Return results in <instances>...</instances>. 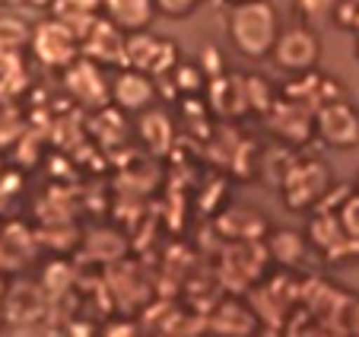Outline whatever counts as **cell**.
<instances>
[{"label":"cell","mask_w":359,"mask_h":337,"mask_svg":"<svg viewBox=\"0 0 359 337\" xmlns=\"http://www.w3.org/2000/svg\"><path fill=\"white\" fill-rule=\"evenodd\" d=\"M111 16L124 26H134V29H143L149 20H153V4L147 0H134V4H111Z\"/></svg>","instance_id":"7"},{"label":"cell","mask_w":359,"mask_h":337,"mask_svg":"<svg viewBox=\"0 0 359 337\" xmlns=\"http://www.w3.org/2000/svg\"><path fill=\"white\" fill-rule=\"evenodd\" d=\"M35 51L48 64H64L74 54V35L64 26H57V22H48V26H41L35 32Z\"/></svg>","instance_id":"5"},{"label":"cell","mask_w":359,"mask_h":337,"mask_svg":"<svg viewBox=\"0 0 359 337\" xmlns=\"http://www.w3.org/2000/svg\"><path fill=\"white\" fill-rule=\"evenodd\" d=\"M143 137H147L149 143L156 150H165L169 147V121H165V115H147V121H143Z\"/></svg>","instance_id":"9"},{"label":"cell","mask_w":359,"mask_h":337,"mask_svg":"<svg viewBox=\"0 0 359 337\" xmlns=\"http://www.w3.org/2000/svg\"><path fill=\"white\" fill-rule=\"evenodd\" d=\"M356 54H359V45H356Z\"/></svg>","instance_id":"14"},{"label":"cell","mask_w":359,"mask_h":337,"mask_svg":"<svg viewBox=\"0 0 359 337\" xmlns=\"http://www.w3.org/2000/svg\"><path fill=\"white\" fill-rule=\"evenodd\" d=\"M118 99L124 102V105H143V102L149 99V86L143 77H124L121 83H118Z\"/></svg>","instance_id":"8"},{"label":"cell","mask_w":359,"mask_h":337,"mask_svg":"<svg viewBox=\"0 0 359 337\" xmlns=\"http://www.w3.org/2000/svg\"><path fill=\"white\" fill-rule=\"evenodd\" d=\"M334 16H337V22H340L344 29H350V32H359V0L340 4V7L334 10Z\"/></svg>","instance_id":"12"},{"label":"cell","mask_w":359,"mask_h":337,"mask_svg":"<svg viewBox=\"0 0 359 337\" xmlns=\"http://www.w3.org/2000/svg\"><path fill=\"white\" fill-rule=\"evenodd\" d=\"M213 105L223 115H242L248 102V86L245 80H236V77H223V80L213 83Z\"/></svg>","instance_id":"6"},{"label":"cell","mask_w":359,"mask_h":337,"mask_svg":"<svg viewBox=\"0 0 359 337\" xmlns=\"http://www.w3.org/2000/svg\"><path fill=\"white\" fill-rule=\"evenodd\" d=\"M229 35L236 48L248 58H261V54L273 51L280 32H277V13L271 4H242L232 10Z\"/></svg>","instance_id":"1"},{"label":"cell","mask_w":359,"mask_h":337,"mask_svg":"<svg viewBox=\"0 0 359 337\" xmlns=\"http://www.w3.org/2000/svg\"><path fill=\"white\" fill-rule=\"evenodd\" d=\"M318 131L327 143L334 147H356L359 143V115L356 108L346 102L318 108Z\"/></svg>","instance_id":"3"},{"label":"cell","mask_w":359,"mask_h":337,"mask_svg":"<svg viewBox=\"0 0 359 337\" xmlns=\"http://www.w3.org/2000/svg\"><path fill=\"white\" fill-rule=\"evenodd\" d=\"M340 226H344L346 236L359 242V194H353L350 201L344 204V210H340Z\"/></svg>","instance_id":"10"},{"label":"cell","mask_w":359,"mask_h":337,"mask_svg":"<svg viewBox=\"0 0 359 337\" xmlns=\"http://www.w3.org/2000/svg\"><path fill=\"white\" fill-rule=\"evenodd\" d=\"M273 54H277V64L286 70H312L321 58V41L312 29L292 26L286 32H280L277 45H273Z\"/></svg>","instance_id":"2"},{"label":"cell","mask_w":359,"mask_h":337,"mask_svg":"<svg viewBox=\"0 0 359 337\" xmlns=\"http://www.w3.org/2000/svg\"><path fill=\"white\" fill-rule=\"evenodd\" d=\"M163 10H169L172 16H188L191 10H194V4H159Z\"/></svg>","instance_id":"13"},{"label":"cell","mask_w":359,"mask_h":337,"mask_svg":"<svg viewBox=\"0 0 359 337\" xmlns=\"http://www.w3.org/2000/svg\"><path fill=\"white\" fill-rule=\"evenodd\" d=\"M327 185V172L321 166H309V168H296L290 178H286V201L292 207H305L312 204L315 197L325 191Z\"/></svg>","instance_id":"4"},{"label":"cell","mask_w":359,"mask_h":337,"mask_svg":"<svg viewBox=\"0 0 359 337\" xmlns=\"http://www.w3.org/2000/svg\"><path fill=\"white\" fill-rule=\"evenodd\" d=\"M26 26L20 20H0V48H13L26 41Z\"/></svg>","instance_id":"11"}]
</instances>
